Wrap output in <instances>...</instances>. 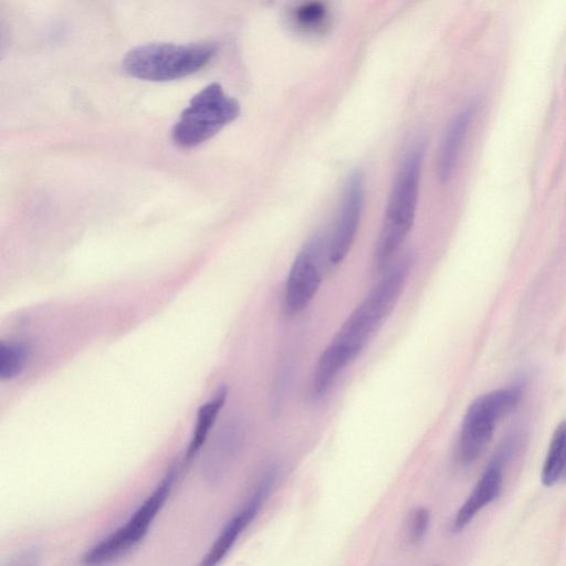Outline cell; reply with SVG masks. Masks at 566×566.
Masks as SVG:
<instances>
[{
	"mask_svg": "<svg viewBox=\"0 0 566 566\" xmlns=\"http://www.w3.org/2000/svg\"><path fill=\"white\" fill-rule=\"evenodd\" d=\"M471 106L462 109L450 123L442 139L438 157V176L441 182H447L454 170L458 155L472 118Z\"/></svg>",
	"mask_w": 566,
	"mask_h": 566,
	"instance_id": "12",
	"label": "cell"
},
{
	"mask_svg": "<svg viewBox=\"0 0 566 566\" xmlns=\"http://www.w3.org/2000/svg\"><path fill=\"white\" fill-rule=\"evenodd\" d=\"M423 157L424 140L417 138L400 160L374 250V264L377 269L389 265L413 226Z\"/></svg>",
	"mask_w": 566,
	"mask_h": 566,
	"instance_id": "2",
	"label": "cell"
},
{
	"mask_svg": "<svg viewBox=\"0 0 566 566\" xmlns=\"http://www.w3.org/2000/svg\"><path fill=\"white\" fill-rule=\"evenodd\" d=\"M30 357V348L21 342L0 343V379L10 380L19 376Z\"/></svg>",
	"mask_w": 566,
	"mask_h": 566,
	"instance_id": "15",
	"label": "cell"
},
{
	"mask_svg": "<svg viewBox=\"0 0 566 566\" xmlns=\"http://www.w3.org/2000/svg\"><path fill=\"white\" fill-rule=\"evenodd\" d=\"M328 10L323 2L311 1L298 6L293 12L295 24L306 31H316L326 24Z\"/></svg>",
	"mask_w": 566,
	"mask_h": 566,
	"instance_id": "16",
	"label": "cell"
},
{
	"mask_svg": "<svg viewBox=\"0 0 566 566\" xmlns=\"http://www.w3.org/2000/svg\"><path fill=\"white\" fill-rule=\"evenodd\" d=\"M42 551L39 546L32 545L21 549L8 563L7 566H40Z\"/></svg>",
	"mask_w": 566,
	"mask_h": 566,
	"instance_id": "18",
	"label": "cell"
},
{
	"mask_svg": "<svg viewBox=\"0 0 566 566\" xmlns=\"http://www.w3.org/2000/svg\"><path fill=\"white\" fill-rule=\"evenodd\" d=\"M520 398L518 388H502L478 397L469 406L458 441V458L463 464H470L480 457L497 422L517 405Z\"/></svg>",
	"mask_w": 566,
	"mask_h": 566,
	"instance_id": "6",
	"label": "cell"
},
{
	"mask_svg": "<svg viewBox=\"0 0 566 566\" xmlns=\"http://www.w3.org/2000/svg\"><path fill=\"white\" fill-rule=\"evenodd\" d=\"M244 444V429L238 420L222 424L209 442L201 460V476L210 486L219 485L237 461Z\"/></svg>",
	"mask_w": 566,
	"mask_h": 566,
	"instance_id": "10",
	"label": "cell"
},
{
	"mask_svg": "<svg viewBox=\"0 0 566 566\" xmlns=\"http://www.w3.org/2000/svg\"><path fill=\"white\" fill-rule=\"evenodd\" d=\"M216 51V45L209 42H153L128 51L122 65L125 73L136 78L154 82L172 81L205 67Z\"/></svg>",
	"mask_w": 566,
	"mask_h": 566,
	"instance_id": "4",
	"label": "cell"
},
{
	"mask_svg": "<svg viewBox=\"0 0 566 566\" xmlns=\"http://www.w3.org/2000/svg\"><path fill=\"white\" fill-rule=\"evenodd\" d=\"M239 114V102L229 96L219 83H210L193 95L181 112L171 130L172 142L184 148L198 146Z\"/></svg>",
	"mask_w": 566,
	"mask_h": 566,
	"instance_id": "5",
	"label": "cell"
},
{
	"mask_svg": "<svg viewBox=\"0 0 566 566\" xmlns=\"http://www.w3.org/2000/svg\"><path fill=\"white\" fill-rule=\"evenodd\" d=\"M430 524V513L424 507H418L412 512L410 522H409V539L410 542L418 546L424 539L428 527Z\"/></svg>",
	"mask_w": 566,
	"mask_h": 566,
	"instance_id": "17",
	"label": "cell"
},
{
	"mask_svg": "<svg viewBox=\"0 0 566 566\" xmlns=\"http://www.w3.org/2000/svg\"><path fill=\"white\" fill-rule=\"evenodd\" d=\"M502 484V463L496 459L488 465L472 492L458 510L452 522V530L460 532L470 524L481 510L500 495Z\"/></svg>",
	"mask_w": 566,
	"mask_h": 566,
	"instance_id": "11",
	"label": "cell"
},
{
	"mask_svg": "<svg viewBox=\"0 0 566 566\" xmlns=\"http://www.w3.org/2000/svg\"><path fill=\"white\" fill-rule=\"evenodd\" d=\"M413 256L405 254L386 268L379 281L343 323L321 353L310 385L313 399L323 398L338 376L364 350L397 305L408 281Z\"/></svg>",
	"mask_w": 566,
	"mask_h": 566,
	"instance_id": "1",
	"label": "cell"
},
{
	"mask_svg": "<svg viewBox=\"0 0 566 566\" xmlns=\"http://www.w3.org/2000/svg\"><path fill=\"white\" fill-rule=\"evenodd\" d=\"M227 395L228 390L222 386L199 408L196 418V426L186 451L185 461H190L205 446L216 420L224 406Z\"/></svg>",
	"mask_w": 566,
	"mask_h": 566,
	"instance_id": "13",
	"label": "cell"
},
{
	"mask_svg": "<svg viewBox=\"0 0 566 566\" xmlns=\"http://www.w3.org/2000/svg\"><path fill=\"white\" fill-rule=\"evenodd\" d=\"M275 478V468L271 467L264 472L250 497L220 530L198 566H218L226 558L241 534L258 515L262 504L273 489Z\"/></svg>",
	"mask_w": 566,
	"mask_h": 566,
	"instance_id": "9",
	"label": "cell"
},
{
	"mask_svg": "<svg viewBox=\"0 0 566 566\" xmlns=\"http://www.w3.org/2000/svg\"><path fill=\"white\" fill-rule=\"evenodd\" d=\"M328 238L316 232L297 252L286 277L282 308L286 316H296L312 302L323 281L327 263Z\"/></svg>",
	"mask_w": 566,
	"mask_h": 566,
	"instance_id": "7",
	"label": "cell"
},
{
	"mask_svg": "<svg viewBox=\"0 0 566 566\" xmlns=\"http://www.w3.org/2000/svg\"><path fill=\"white\" fill-rule=\"evenodd\" d=\"M365 198V178L361 170H354L345 185L342 205L333 232L327 242L328 266L340 264L350 251L361 218Z\"/></svg>",
	"mask_w": 566,
	"mask_h": 566,
	"instance_id": "8",
	"label": "cell"
},
{
	"mask_svg": "<svg viewBox=\"0 0 566 566\" xmlns=\"http://www.w3.org/2000/svg\"><path fill=\"white\" fill-rule=\"evenodd\" d=\"M178 472L179 467L171 465L120 526L86 549L81 557V565L108 566L137 547L170 496Z\"/></svg>",
	"mask_w": 566,
	"mask_h": 566,
	"instance_id": "3",
	"label": "cell"
},
{
	"mask_svg": "<svg viewBox=\"0 0 566 566\" xmlns=\"http://www.w3.org/2000/svg\"><path fill=\"white\" fill-rule=\"evenodd\" d=\"M541 479L545 486L566 482V420L556 428L552 437Z\"/></svg>",
	"mask_w": 566,
	"mask_h": 566,
	"instance_id": "14",
	"label": "cell"
}]
</instances>
